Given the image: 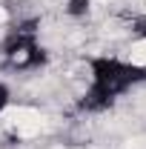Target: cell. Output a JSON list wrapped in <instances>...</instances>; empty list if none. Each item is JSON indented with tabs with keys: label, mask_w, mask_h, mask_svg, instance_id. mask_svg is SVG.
<instances>
[{
	"label": "cell",
	"mask_w": 146,
	"mask_h": 149,
	"mask_svg": "<svg viewBox=\"0 0 146 149\" xmlns=\"http://www.w3.org/2000/svg\"><path fill=\"white\" fill-rule=\"evenodd\" d=\"M9 106H12V89H9V83H6V80H0V118L6 115Z\"/></svg>",
	"instance_id": "277c9868"
},
{
	"label": "cell",
	"mask_w": 146,
	"mask_h": 149,
	"mask_svg": "<svg viewBox=\"0 0 146 149\" xmlns=\"http://www.w3.org/2000/svg\"><path fill=\"white\" fill-rule=\"evenodd\" d=\"M92 9V0H66V6H63V12L69 15V17H86Z\"/></svg>",
	"instance_id": "3957f363"
},
{
	"label": "cell",
	"mask_w": 146,
	"mask_h": 149,
	"mask_svg": "<svg viewBox=\"0 0 146 149\" xmlns=\"http://www.w3.org/2000/svg\"><path fill=\"white\" fill-rule=\"evenodd\" d=\"M89 86L74 100L80 115H100L109 112L129 89L146 83V66L135 60H123L115 55H92L86 60Z\"/></svg>",
	"instance_id": "6da1fadb"
},
{
	"label": "cell",
	"mask_w": 146,
	"mask_h": 149,
	"mask_svg": "<svg viewBox=\"0 0 146 149\" xmlns=\"http://www.w3.org/2000/svg\"><path fill=\"white\" fill-rule=\"evenodd\" d=\"M0 60L3 69L9 72H35L40 69L49 52L40 43V20L37 17H26L9 26V32L0 40Z\"/></svg>",
	"instance_id": "7a4b0ae2"
}]
</instances>
